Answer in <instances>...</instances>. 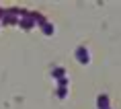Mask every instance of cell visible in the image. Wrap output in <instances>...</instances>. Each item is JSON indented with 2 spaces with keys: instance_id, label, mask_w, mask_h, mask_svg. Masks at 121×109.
Listing matches in <instances>:
<instances>
[{
  "instance_id": "cell-1",
  "label": "cell",
  "mask_w": 121,
  "mask_h": 109,
  "mask_svg": "<svg viewBox=\"0 0 121 109\" xmlns=\"http://www.w3.org/2000/svg\"><path fill=\"white\" fill-rule=\"evenodd\" d=\"M88 50L84 47V45H78V50H76V60L80 62V64H88Z\"/></svg>"
}]
</instances>
